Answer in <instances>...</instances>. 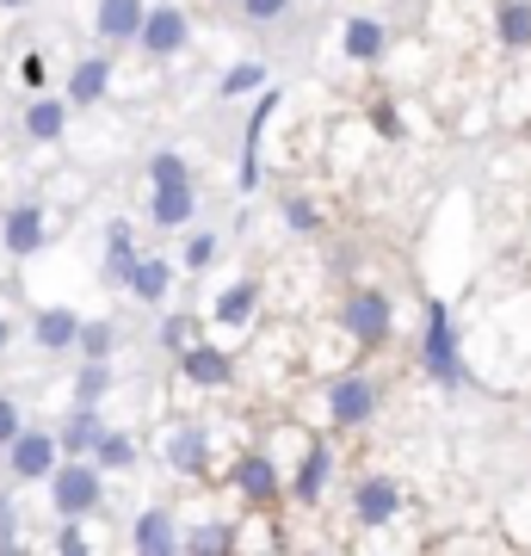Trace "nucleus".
I'll list each match as a JSON object with an SVG mask.
<instances>
[{"mask_svg":"<svg viewBox=\"0 0 531 556\" xmlns=\"http://www.w3.org/2000/svg\"><path fill=\"white\" fill-rule=\"evenodd\" d=\"M186 556H241V519L217 514V507L192 514L186 519Z\"/></svg>","mask_w":531,"mask_h":556,"instance_id":"nucleus-16","label":"nucleus"},{"mask_svg":"<svg viewBox=\"0 0 531 556\" xmlns=\"http://www.w3.org/2000/svg\"><path fill=\"white\" fill-rule=\"evenodd\" d=\"M278 105H285V87H266L254 100V112H248V124H241V192H254L260 186V142H266V130H273L278 118Z\"/></svg>","mask_w":531,"mask_h":556,"instance_id":"nucleus-17","label":"nucleus"},{"mask_svg":"<svg viewBox=\"0 0 531 556\" xmlns=\"http://www.w3.org/2000/svg\"><path fill=\"white\" fill-rule=\"evenodd\" d=\"M137 439L124 433V427H112V433L99 439V452H93V464L105 470V477H124V470H137Z\"/></svg>","mask_w":531,"mask_h":556,"instance_id":"nucleus-33","label":"nucleus"},{"mask_svg":"<svg viewBox=\"0 0 531 556\" xmlns=\"http://www.w3.org/2000/svg\"><path fill=\"white\" fill-rule=\"evenodd\" d=\"M377 408H383V378H377L371 365H346V371H334V378L321 383V420L340 439L365 433L377 420Z\"/></svg>","mask_w":531,"mask_h":556,"instance_id":"nucleus-3","label":"nucleus"},{"mask_svg":"<svg viewBox=\"0 0 531 556\" xmlns=\"http://www.w3.org/2000/svg\"><path fill=\"white\" fill-rule=\"evenodd\" d=\"M365 130L383 137V142H402V137H408V112H402V100H395V93L365 100Z\"/></svg>","mask_w":531,"mask_h":556,"instance_id":"nucleus-31","label":"nucleus"},{"mask_svg":"<svg viewBox=\"0 0 531 556\" xmlns=\"http://www.w3.org/2000/svg\"><path fill=\"white\" fill-rule=\"evenodd\" d=\"M0 556H38V551H31V544L20 538V544H0Z\"/></svg>","mask_w":531,"mask_h":556,"instance_id":"nucleus-42","label":"nucleus"},{"mask_svg":"<svg viewBox=\"0 0 531 556\" xmlns=\"http://www.w3.org/2000/svg\"><path fill=\"white\" fill-rule=\"evenodd\" d=\"M20 433H25V408H20V396H7V390H0V452H7Z\"/></svg>","mask_w":531,"mask_h":556,"instance_id":"nucleus-39","label":"nucleus"},{"mask_svg":"<svg viewBox=\"0 0 531 556\" xmlns=\"http://www.w3.org/2000/svg\"><path fill=\"white\" fill-rule=\"evenodd\" d=\"M161 186H198L192 161L179 155V149H155V155H149V192H161Z\"/></svg>","mask_w":531,"mask_h":556,"instance_id":"nucleus-34","label":"nucleus"},{"mask_svg":"<svg viewBox=\"0 0 531 556\" xmlns=\"http://www.w3.org/2000/svg\"><path fill=\"white\" fill-rule=\"evenodd\" d=\"M118 346H124V328L112 316H93L87 321V328H80V365H112V358H118Z\"/></svg>","mask_w":531,"mask_h":556,"instance_id":"nucleus-28","label":"nucleus"},{"mask_svg":"<svg viewBox=\"0 0 531 556\" xmlns=\"http://www.w3.org/2000/svg\"><path fill=\"white\" fill-rule=\"evenodd\" d=\"M303 556H334V551H303Z\"/></svg>","mask_w":531,"mask_h":556,"instance_id":"nucleus-44","label":"nucleus"},{"mask_svg":"<svg viewBox=\"0 0 531 556\" xmlns=\"http://www.w3.org/2000/svg\"><path fill=\"white\" fill-rule=\"evenodd\" d=\"M414 365H420L439 390H464V383H470V365H464V328H457V316H452V303L445 298H427V309H420Z\"/></svg>","mask_w":531,"mask_h":556,"instance_id":"nucleus-1","label":"nucleus"},{"mask_svg":"<svg viewBox=\"0 0 531 556\" xmlns=\"http://www.w3.org/2000/svg\"><path fill=\"white\" fill-rule=\"evenodd\" d=\"M50 211H43L38 199H20L7 204V217H0V248H7V260H38L43 248H50Z\"/></svg>","mask_w":531,"mask_h":556,"instance_id":"nucleus-12","label":"nucleus"},{"mask_svg":"<svg viewBox=\"0 0 531 556\" xmlns=\"http://www.w3.org/2000/svg\"><path fill=\"white\" fill-rule=\"evenodd\" d=\"M43 495H50V514L56 519L87 526V519L105 507V470H99V464H62L56 477L43 482Z\"/></svg>","mask_w":531,"mask_h":556,"instance_id":"nucleus-8","label":"nucleus"},{"mask_svg":"<svg viewBox=\"0 0 531 556\" xmlns=\"http://www.w3.org/2000/svg\"><path fill=\"white\" fill-rule=\"evenodd\" d=\"M334 328L358 346V358H377L383 346H395V298L383 285H346V298H340V316Z\"/></svg>","mask_w":531,"mask_h":556,"instance_id":"nucleus-4","label":"nucleus"},{"mask_svg":"<svg viewBox=\"0 0 531 556\" xmlns=\"http://www.w3.org/2000/svg\"><path fill=\"white\" fill-rule=\"evenodd\" d=\"M266 62H254V56H241V62H229L223 68V80H217V100H260L266 93Z\"/></svg>","mask_w":531,"mask_h":556,"instance_id":"nucleus-29","label":"nucleus"},{"mask_svg":"<svg viewBox=\"0 0 531 556\" xmlns=\"http://www.w3.org/2000/svg\"><path fill=\"white\" fill-rule=\"evenodd\" d=\"M204 328H211V321H198V316H186V309H174V316H161V353H174V358H186L192 353V346H204Z\"/></svg>","mask_w":531,"mask_h":556,"instance_id":"nucleus-30","label":"nucleus"},{"mask_svg":"<svg viewBox=\"0 0 531 556\" xmlns=\"http://www.w3.org/2000/svg\"><path fill=\"white\" fill-rule=\"evenodd\" d=\"M68 118H75V105L62 100V93H43V100H31V105H25L20 130H25V142H38V149H50V142H62V137H68Z\"/></svg>","mask_w":531,"mask_h":556,"instance_id":"nucleus-23","label":"nucleus"},{"mask_svg":"<svg viewBox=\"0 0 531 556\" xmlns=\"http://www.w3.org/2000/svg\"><path fill=\"white\" fill-rule=\"evenodd\" d=\"M278 217H285V229H291L296 241H309V236H321V204L309 199V192H285V199H278Z\"/></svg>","mask_w":531,"mask_h":556,"instance_id":"nucleus-32","label":"nucleus"},{"mask_svg":"<svg viewBox=\"0 0 531 556\" xmlns=\"http://www.w3.org/2000/svg\"><path fill=\"white\" fill-rule=\"evenodd\" d=\"M161 470H167V477H179L186 482V489H204V482H211V464H217V433H211V427H204V420H167V427H161Z\"/></svg>","mask_w":531,"mask_h":556,"instance_id":"nucleus-6","label":"nucleus"},{"mask_svg":"<svg viewBox=\"0 0 531 556\" xmlns=\"http://www.w3.org/2000/svg\"><path fill=\"white\" fill-rule=\"evenodd\" d=\"M105 433H112L105 408H68V415L56 420V439H62V457H68V464H93Z\"/></svg>","mask_w":531,"mask_h":556,"instance_id":"nucleus-20","label":"nucleus"},{"mask_svg":"<svg viewBox=\"0 0 531 556\" xmlns=\"http://www.w3.org/2000/svg\"><path fill=\"white\" fill-rule=\"evenodd\" d=\"M346 514H353V532L358 538L395 532L402 514H408V489H402L390 470H358L353 489H346Z\"/></svg>","mask_w":531,"mask_h":556,"instance_id":"nucleus-5","label":"nucleus"},{"mask_svg":"<svg viewBox=\"0 0 531 556\" xmlns=\"http://www.w3.org/2000/svg\"><path fill=\"white\" fill-rule=\"evenodd\" d=\"M50 551L56 556H93V544H87V526H75V519H62L56 538H50Z\"/></svg>","mask_w":531,"mask_h":556,"instance_id":"nucleus-38","label":"nucleus"},{"mask_svg":"<svg viewBox=\"0 0 531 556\" xmlns=\"http://www.w3.org/2000/svg\"><path fill=\"white\" fill-rule=\"evenodd\" d=\"M112 87H118V62L105 56V50H93V56H80L75 68H68V87H62V100L75 105V112H87V105L112 100Z\"/></svg>","mask_w":531,"mask_h":556,"instance_id":"nucleus-18","label":"nucleus"},{"mask_svg":"<svg viewBox=\"0 0 531 556\" xmlns=\"http://www.w3.org/2000/svg\"><path fill=\"white\" fill-rule=\"evenodd\" d=\"M174 371L186 390H204V396H223V390H236V353L217 346V340H204L192 346L186 358H174Z\"/></svg>","mask_w":531,"mask_h":556,"instance_id":"nucleus-14","label":"nucleus"},{"mask_svg":"<svg viewBox=\"0 0 531 556\" xmlns=\"http://www.w3.org/2000/svg\"><path fill=\"white\" fill-rule=\"evenodd\" d=\"M25 538V507H20V489L7 482L0 489V544H20Z\"/></svg>","mask_w":531,"mask_h":556,"instance_id":"nucleus-37","label":"nucleus"},{"mask_svg":"<svg viewBox=\"0 0 531 556\" xmlns=\"http://www.w3.org/2000/svg\"><path fill=\"white\" fill-rule=\"evenodd\" d=\"M334 477H340L334 439H328V433H309L303 445H296V457H291V507L315 514L321 501L334 495Z\"/></svg>","mask_w":531,"mask_h":556,"instance_id":"nucleus-7","label":"nucleus"},{"mask_svg":"<svg viewBox=\"0 0 531 556\" xmlns=\"http://www.w3.org/2000/svg\"><path fill=\"white\" fill-rule=\"evenodd\" d=\"M217 254H223L217 229H192V236H186V248H179V273H211V266H217Z\"/></svg>","mask_w":531,"mask_h":556,"instance_id":"nucleus-35","label":"nucleus"},{"mask_svg":"<svg viewBox=\"0 0 531 556\" xmlns=\"http://www.w3.org/2000/svg\"><path fill=\"white\" fill-rule=\"evenodd\" d=\"M395 50V31L377 13H353V20L340 25V56L353 62V68H383Z\"/></svg>","mask_w":531,"mask_h":556,"instance_id":"nucleus-15","label":"nucleus"},{"mask_svg":"<svg viewBox=\"0 0 531 556\" xmlns=\"http://www.w3.org/2000/svg\"><path fill=\"white\" fill-rule=\"evenodd\" d=\"M489 31L507 56H526L531 50V0H494L489 7Z\"/></svg>","mask_w":531,"mask_h":556,"instance_id":"nucleus-25","label":"nucleus"},{"mask_svg":"<svg viewBox=\"0 0 531 556\" xmlns=\"http://www.w3.org/2000/svg\"><path fill=\"white\" fill-rule=\"evenodd\" d=\"M192 217H198V186H161V192H149V223L155 229L192 236Z\"/></svg>","mask_w":531,"mask_h":556,"instance_id":"nucleus-24","label":"nucleus"},{"mask_svg":"<svg viewBox=\"0 0 531 556\" xmlns=\"http://www.w3.org/2000/svg\"><path fill=\"white\" fill-rule=\"evenodd\" d=\"M285 13H291V0H241V20L248 25H273Z\"/></svg>","mask_w":531,"mask_h":556,"instance_id":"nucleus-40","label":"nucleus"},{"mask_svg":"<svg viewBox=\"0 0 531 556\" xmlns=\"http://www.w3.org/2000/svg\"><path fill=\"white\" fill-rule=\"evenodd\" d=\"M68 464L62 457V439L56 427H25L13 445H7V477H13V489H31V482H50Z\"/></svg>","mask_w":531,"mask_h":556,"instance_id":"nucleus-9","label":"nucleus"},{"mask_svg":"<svg viewBox=\"0 0 531 556\" xmlns=\"http://www.w3.org/2000/svg\"><path fill=\"white\" fill-rule=\"evenodd\" d=\"M174 285H179V260L149 254V260L137 266V278H130V298H137L142 309H161V303L174 298Z\"/></svg>","mask_w":531,"mask_h":556,"instance_id":"nucleus-26","label":"nucleus"},{"mask_svg":"<svg viewBox=\"0 0 531 556\" xmlns=\"http://www.w3.org/2000/svg\"><path fill=\"white\" fill-rule=\"evenodd\" d=\"M142 248H137V229L130 223H105V260H99V278L105 285H118V291H130V278H137V266H142Z\"/></svg>","mask_w":531,"mask_h":556,"instance_id":"nucleus-21","label":"nucleus"},{"mask_svg":"<svg viewBox=\"0 0 531 556\" xmlns=\"http://www.w3.org/2000/svg\"><path fill=\"white\" fill-rule=\"evenodd\" d=\"M223 489L248 507V514H278L285 501H291V470H285V457L273 445H241L229 457V470H223Z\"/></svg>","mask_w":531,"mask_h":556,"instance_id":"nucleus-2","label":"nucleus"},{"mask_svg":"<svg viewBox=\"0 0 531 556\" xmlns=\"http://www.w3.org/2000/svg\"><path fill=\"white\" fill-rule=\"evenodd\" d=\"M130 556H186V519L174 501H149L130 519Z\"/></svg>","mask_w":531,"mask_h":556,"instance_id":"nucleus-10","label":"nucleus"},{"mask_svg":"<svg viewBox=\"0 0 531 556\" xmlns=\"http://www.w3.org/2000/svg\"><path fill=\"white\" fill-rule=\"evenodd\" d=\"M80 328H87V316H75L68 303H43L38 316H31V340H38V353H75Z\"/></svg>","mask_w":531,"mask_h":556,"instance_id":"nucleus-22","label":"nucleus"},{"mask_svg":"<svg viewBox=\"0 0 531 556\" xmlns=\"http://www.w3.org/2000/svg\"><path fill=\"white\" fill-rule=\"evenodd\" d=\"M25 7H38V0H0V13H25Z\"/></svg>","mask_w":531,"mask_h":556,"instance_id":"nucleus-43","label":"nucleus"},{"mask_svg":"<svg viewBox=\"0 0 531 556\" xmlns=\"http://www.w3.org/2000/svg\"><path fill=\"white\" fill-rule=\"evenodd\" d=\"M142 25H149V0H99L93 7V38L105 50L142 43Z\"/></svg>","mask_w":531,"mask_h":556,"instance_id":"nucleus-19","label":"nucleus"},{"mask_svg":"<svg viewBox=\"0 0 531 556\" xmlns=\"http://www.w3.org/2000/svg\"><path fill=\"white\" fill-rule=\"evenodd\" d=\"M137 50L149 62H179L186 50H192V13H186V7H174V0H155Z\"/></svg>","mask_w":531,"mask_h":556,"instance_id":"nucleus-11","label":"nucleus"},{"mask_svg":"<svg viewBox=\"0 0 531 556\" xmlns=\"http://www.w3.org/2000/svg\"><path fill=\"white\" fill-rule=\"evenodd\" d=\"M266 309V278H229L217 298H211V328H229V334H248Z\"/></svg>","mask_w":531,"mask_h":556,"instance_id":"nucleus-13","label":"nucleus"},{"mask_svg":"<svg viewBox=\"0 0 531 556\" xmlns=\"http://www.w3.org/2000/svg\"><path fill=\"white\" fill-rule=\"evenodd\" d=\"M13 87H25L31 100H43V93H50V62H43L38 50H25L20 68H13Z\"/></svg>","mask_w":531,"mask_h":556,"instance_id":"nucleus-36","label":"nucleus"},{"mask_svg":"<svg viewBox=\"0 0 531 556\" xmlns=\"http://www.w3.org/2000/svg\"><path fill=\"white\" fill-rule=\"evenodd\" d=\"M526 142H531V124H526Z\"/></svg>","mask_w":531,"mask_h":556,"instance_id":"nucleus-46","label":"nucleus"},{"mask_svg":"<svg viewBox=\"0 0 531 556\" xmlns=\"http://www.w3.org/2000/svg\"><path fill=\"white\" fill-rule=\"evenodd\" d=\"M217 7H241V0H217Z\"/></svg>","mask_w":531,"mask_h":556,"instance_id":"nucleus-45","label":"nucleus"},{"mask_svg":"<svg viewBox=\"0 0 531 556\" xmlns=\"http://www.w3.org/2000/svg\"><path fill=\"white\" fill-rule=\"evenodd\" d=\"M118 390V371L112 365H75V383H68V408H105V396Z\"/></svg>","mask_w":531,"mask_h":556,"instance_id":"nucleus-27","label":"nucleus"},{"mask_svg":"<svg viewBox=\"0 0 531 556\" xmlns=\"http://www.w3.org/2000/svg\"><path fill=\"white\" fill-rule=\"evenodd\" d=\"M13 340H20V321H13V316H7V309H0V353H7Z\"/></svg>","mask_w":531,"mask_h":556,"instance_id":"nucleus-41","label":"nucleus"}]
</instances>
